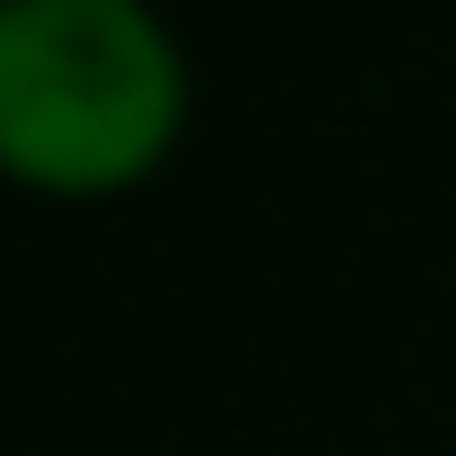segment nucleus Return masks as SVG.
<instances>
[{
  "mask_svg": "<svg viewBox=\"0 0 456 456\" xmlns=\"http://www.w3.org/2000/svg\"><path fill=\"white\" fill-rule=\"evenodd\" d=\"M188 134V54L143 0H0V179L99 206Z\"/></svg>",
  "mask_w": 456,
  "mask_h": 456,
  "instance_id": "nucleus-1",
  "label": "nucleus"
}]
</instances>
